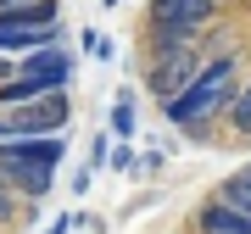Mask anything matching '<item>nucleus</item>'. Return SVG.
Here are the masks:
<instances>
[{
  "instance_id": "f257e3e1",
  "label": "nucleus",
  "mask_w": 251,
  "mask_h": 234,
  "mask_svg": "<svg viewBox=\"0 0 251 234\" xmlns=\"http://www.w3.org/2000/svg\"><path fill=\"white\" fill-rule=\"evenodd\" d=\"M229 100H234V56H218L212 67H201L196 78H190L184 95L168 100V117L179 128H201L206 117H212L218 106H229Z\"/></svg>"
},
{
  "instance_id": "f03ea898",
  "label": "nucleus",
  "mask_w": 251,
  "mask_h": 234,
  "mask_svg": "<svg viewBox=\"0 0 251 234\" xmlns=\"http://www.w3.org/2000/svg\"><path fill=\"white\" fill-rule=\"evenodd\" d=\"M212 6L218 0H151V39H156V50L196 39V28L212 17Z\"/></svg>"
},
{
  "instance_id": "7ed1b4c3",
  "label": "nucleus",
  "mask_w": 251,
  "mask_h": 234,
  "mask_svg": "<svg viewBox=\"0 0 251 234\" xmlns=\"http://www.w3.org/2000/svg\"><path fill=\"white\" fill-rule=\"evenodd\" d=\"M201 72V62H196V39H184V45H162L156 50V62H151V72H145V84H151V95L168 106L173 95H184L190 90V78Z\"/></svg>"
},
{
  "instance_id": "20e7f679",
  "label": "nucleus",
  "mask_w": 251,
  "mask_h": 234,
  "mask_svg": "<svg viewBox=\"0 0 251 234\" xmlns=\"http://www.w3.org/2000/svg\"><path fill=\"white\" fill-rule=\"evenodd\" d=\"M67 112H73V106H67V95H62V90H45V95L23 100V106H11L6 134H62Z\"/></svg>"
},
{
  "instance_id": "39448f33",
  "label": "nucleus",
  "mask_w": 251,
  "mask_h": 234,
  "mask_svg": "<svg viewBox=\"0 0 251 234\" xmlns=\"http://www.w3.org/2000/svg\"><path fill=\"white\" fill-rule=\"evenodd\" d=\"M0 173H6V184L17 189V195H28V201H45L50 184H56L50 162H23V156H0Z\"/></svg>"
},
{
  "instance_id": "423d86ee",
  "label": "nucleus",
  "mask_w": 251,
  "mask_h": 234,
  "mask_svg": "<svg viewBox=\"0 0 251 234\" xmlns=\"http://www.w3.org/2000/svg\"><path fill=\"white\" fill-rule=\"evenodd\" d=\"M23 72L39 84V90H62V84L73 78V56L62 45H45V50H28L23 56Z\"/></svg>"
},
{
  "instance_id": "0eeeda50",
  "label": "nucleus",
  "mask_w": 251,
  "mask_h": 234,
  "mask_svg": "<svg viewBox=\"0 0 251 234\" xmlns=\"http://www.w3.org/2000/svg\"><path fill=\"white\" fill-rule=\"evenodd\" d=\"M45 45H56V23H0V50L28 56V50H45Z\"/></svg>"
},
{
  "instance_id": "6e6552de",
  "label": "nucleus",
  "mask_w": 251,
  "mask_h": 234,
  "mask_svg": "<svg viewBox=\"0 0 251 234\" xmlns=\"http://www.w3.org/2000/svg\"><path fill=\"white\" fill-rule=\"evenodd\" d=\"M196 229H201V234H251V212L229 207V201L218 195V201H206V207H201Z\"/></svg>"
},
{
  "instance_id": "1a4fd4ad",
  "label": "nucleus",
  "mask_w": 251,
  "mask_h": 234,
  "mask_svg": "<svg viewBox=\"0 0 251 234\" xmlns=\"http://www.w3.org/2000/svg\"><path fill=\"white\" fill-rule=\"evenodd\" d=\"M229 117H234V134H246V140H251V84H246V90H234Z\"/></svg>"
},
{
  "instance_id": "9d476101",
  "label": "nucleus",
  "mask_w": 251,
  "mask_h": 234,
  "mask_svg": "<svg viewBox=\"0 0 251 234\" xmlns=\"http://www.w3.org/2000/svg\"><path fill=\"white\" fill-rule=\"evenodd\" d=\"M218 195L229 201V207H240V212H251V173H240V179H229Z\"/></svg>"
},
{
  "instance_id": "9b49d317",
  "label": "nucleus",
  "mask_w": 251,
  "mask_h": 234,
  "mask_svg": "<svg viewBox=\"0 0 251 234\" xmlns=\"http://www.w3.org/2000/svg\"><path fill=\"white\" fill-rule=\"evenodd\" d=\"M112 134L117 140H134V100H128V95L112 106Z\"/></svg>"
},
{
  "instance_id": "f8f14e48",
  "label": "nucleus",
  "mask_w": 251,
  "mask_h": 234,
  "mask_svg": "<svg viewBox=\"0 0 251 234\" xmlns=\"http://www.w3.org/2000/svg\"><path fill=\"white\" fill-rule=\"evenodd\" d=\"M84 50H90L95 62H106V56H112V45H106V39L95 34V28H84Z\"/></svg>"
},
{
  "instance_id": "ddd939ff",
  "label": "nucleus",
  "mask_w": 251,
  "mask_h": 234,
  "mask_svg": "<svg viewBox=\"0 0 251 234\" xmlns=\"http://www.w3.org/2000/svg\"><path fill=\"white\" fill-rule=\"evenodd\" d=\"M6 6H28V0H0V11H6Z\"/></svg>"
},
{
  "instance_id": "4468645a",
  "label": "nucleus",
  "mask_w": 251,
  "mask_h": 234,
  "mask_svg": "<svg viewBox=\"0 0 251 234\" xmlns=\"http://www.w3.org/2000/svg\"><path fill=\"white\" fill-rule=\"evenodd\" d=\"M106 6H117V0H106Z\"/></svg>"
},
{
  "instance_id": "2eb2a0df",
  "label": "nucleus",
  "mask_w": 251,
  "mask_h": 234,
  "mask_svg": "<svg viewBox=\"0 0 251 234\" xmlns=\"http://www.w3.org/2000/svg\"><path fill=\"white\" fill-rule=\"evenodd\" d=\"M246 173H251V167H246Z\"/></svg>"
}]
</instances>
